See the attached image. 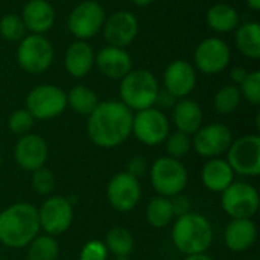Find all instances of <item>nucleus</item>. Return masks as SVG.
Here are the masks:
<instances>
[{
    "label": "nucleus",
    "mask_w": 260,
    "mask_h": 260,
    "mask_svg": "<svg viewBox=\"0 0 260 260\" xmlns=\"http://www.w3.org/2000/svg\"><path fill=\"white\" fill-rule=\"evenodd\" d=\"M140 198H142L140 180L131 177L125 171L117 172L110 178L107 184V200L114 210L120 213H128L133 209H136Z\"/></svg>",
    "instance_id": "obj_15"
},
{
    "label": "nucleus",
    "mask_w": 260,
    "mask_h": 260,
    "mask_svg": "<svg viewBox=\"0 0 260 260\" xmlns=\"http://www.w3.org/2000/svg\"><path fill=\"white\" fill-rule=\"evenodd\" d=\"M108 259V250L105 244L99 239H91L84 244V247L79 251L78 260H107Z\"/></svg>",
    "instance_id": "obj_37"
},
{
    "label": "nucleus",
    "mask_w": 260,
    "mask_h": 260,
    "mask_svg": "<svg viewBox=\"0 0 260 260\" xmlns=\"http://www.w3.org/2000/svg\"><path fill=\"white\" fill-rule=\"evenodd\" d=\"M20 17L29 34L44 35L53 27L56 12L52 3L47 0H29L23 6Z\"/></svg>",
    "instance_id": "obj_20"
},
{
    "label": "nucleus",
    "mask_w": 260,
    "mask_h": 260,
    "mask_svg": "<svg viewBox=\"0 0 260 260\" xmlns=\"http://www.w3.org/2000/svg\"><path fill=\"white\" fill-rule=\"evenodd\" d=\"M73 216V206L66 197H49L38 209L40 230H43L44 235L59 236L70 229Z\"/></svg>",
    "instance_id": "obj_14"
},
{
    "label": "nucleus",
    "mask_w": 260,
    "mask_h": 260,
    "mask_svg": "<svg viewBox=\"0 0 260 260\" xmlns=\"http://www.w3.org/2000/svg\"><path fill=\"white\" fill-rule=\"evenodd\" d=\"M133 116L134 113L120 101L99 102L87 119V136L99 148H116L131 136Z\"/></svg>",
    "instance_id": "obj_1"
},
{
    "label": "nucleus",
    "mask_w": 260,
    "mask_h": 260,
    "mask_svg": "<svg viewBox=\"0 0 260 260\" xmlns=\"http://www.w3.org/2000/svg\"><path fill=\"white\" fill-rule=\"evenodd\" d=\"M24 108L35 120H50L67 108V94L58 85L41 84L27 93Z\"/></svg>",
    "instance_id": "obj_7"
},
{
    "label": "nucleus",
    "mask_w": 260,
    "mask_h": 260,
    "mask_svg": "<svg viewBox=\"0 0 260 260\" xmlns=\"http://www.w3.org/2000/svg\"><path fill=\"white\" fill-rule=\"evenodd\" d=\"M172 242L184 256L207 253L213 244V227L204 215L189 212L172 222Z\"/></svg>",
    "instance_id": "obj_3"
},
{
    "label": "nucleus",
    "mask_w": 260,
    "mask_h": 260,
    "mask_svg": "<svg viewBox=\"0 0 260 260\" xmlns=\"http://www.w3.org/2000/svg\"><path fill=\"white\" fill-rule=\"evenodd\" d=\"M49 157V148L46 140L34 133L20 136L14 148L15 163L26 172H34L43 168Z\"/></svg>",
    "instance_id": "obj_18"
},
{
    "label": "nucleus",
    "mask_w": 260,
    "mask_h": 260,
    "mask_svg": "<svg viewBox=\"0 0 260 260\" xmlns=\"http://www.w3.org/2000/svg\"><path fill=\"white\" fill-rule=\"evenodd\" d=\"M55 50L50 40L44 35L29 34L18 41L15 59L21 70L30 75L44 73L53 62Z\"/></svg>",
    "instance_id": "obj_6"
},
{
    "label": "nucleus",
    "mask_w": 260,
    "mask_h": 260,
    "mask_svg": "<svg viewBox=\"0 0 260 260\" xmlns=\"http://www.w3.org/2000/svg\"><path fill=\"white\" fill-rule=\"evenodd\" d=\"M232 61V49L219 37L203 40L193 50V67L197 72L213 76L222 73Z\"/></svg>",
    "instance_id": "obj_12"
},
{
    "label": "nucleus",
    "mask_w": 260,
    "mask_h": 260,
    "mask_svg": "<svg viewBox=\"0 0 260 260\" xmlns=\"http://www.w3.org/2000/svg\"><path fill=\"white\" fill-rule=\"evenodd\" d=\"M151 186L160 197L174 198L184 192L189 183V174L186 166L172 157H160L149 166Z\"/></svg>",
    "instance_id": "obj_5"
},
{
    "label": "nucleus",
    "mask_w": 260,
    "mask_h": 260,
    "mask_svg": "<svg viewBox=\"0 0 260 260\" xmlns=\"http://www.w3.org/2000/svg\"><path fill=\"white\" fill-rule=\"evenodd\" d=\"M183 260H215L212 256H209L207 253H201V254H190L186 256Z\"/></svg>",
    "instance_id": "obj_42"
},
{
    "label": "nucleus",
    "mask_w": 260,
    "mask_h": 260,
    "mask_svg": "<svg viewBox=\"0 0 260 260\" xmlns=\"http://www.w3.org/2000/svg\"><path fill=\"white\" fill-rule=\"evenodd\" d=\"M177 101H178V99H177L175 96H172L169 91H166L165 88H163V90L160 88V91H158V94H157V99H155V105L160 107L158 110H161V108H172V107L175 105Z\"/></svg>",
    "instance_id": "obj_40"
},
{
    "label": "nucleus",
    "mask_w": 260,
    "mask_h": 260,
    "mask_svg": "<svg viewBox=\"0 0 260 260\" xmlns=\"http://www.w3.org/2000/svg\"><path fill=\"white\" fill-rule=\"evenodd\" d=\"M225 155L227 163L236 175L257 177L260 174V136L245 134L233 139Z\"/></svg>",
    "instance_id": "obj_9"
},
{
    "label": "nucleus",
    "mask_w": 260,
    "mask_h": 260,
    "mask_svg": "<svg viewBox=\"0 0 260 260\" xmlns=\"http://www.w3.org/2000/svg\"><path fill=\"white\" fill-rule=\"evenodd\" d=\"M0 168H2V154H0Z\"/></svg>",
    "instance_id": "obj_46"
},
{
    "label": "nucleus",
    "mask_w": 260,
    "mask_h": 260,
    "mask_svg": "<svg viewBox=\"0 0 260 260\" xmlns=\"http://www.w3.org/2000/svg\"><path fill=\"white\" fill-rule=\"evenodd\" d=\"M239 87L242 99H245L251 105H259L260 104V72H248L247 78Z\"/></svg>",
    "instance_id": "obj_35"
},
{
    "label": "nucleus",
    "mask_w": 260,
    "mask_h": 260,
    "mask_svg": "<svg viewBox=\"0 0 260 260\" xmlns=\"http://www.w3.org/2000/svg\"><path fill=\"white\" fill-rule=\"evenodd\" d=\"M105 18V9L99 2L84 0L78 3L69 14L67 27L75 40L88 41L102 30Z\"/></svg>",
    "instance_id": "obj_10"
},
{
    "label": "nucleus",
    "mask_w": 260,
    "mask_h": 260,
    "mask_svg": "<svg viewBox=\"0 0 260 260\" xmlns=\"http://www.w3.org/2000/svg\"><path fill=\"white\" fill-rule=\"evenodd\" d=\"M248 75V70L242 66H236L230 70V79H232V84L235 85H241L244 82V79L247 78Z\"/></svg>",
    "instance_id": "obj_41"
},
{
    "label": "nucleus",
    "mask_w": 260,
    "mask_h": 260,
    "mask_svg": "<svg viewBox=\"0 0 260 260\" xmlns=\"http://www.w3.org/2000/svg\"><path fill=\"white\" fill-rule=\"evenodd\" d=\"M27 247V260H58L59 257V245L55 236L38 235Z\"/></svg>",
    "instance_id": "obj_30"
},
{
    "label": "nucleus",
    "mask_w": 260,
    "mask_h": 260,
    "mask_svg": "<svg viewBox=\"0 0 260 260\" xmlns=\"http://www.w3.org/2000/svg\"><path fill=\"white\" fill-rule=\"evenodd\" d=\"M67 94V107L81 116H90L99 105V98L94 90L85 85H75Z\"/></svg>",
    "instance_id": "obj_28"
},
{
    "label": "nucleus",
    "mask_w": 260,
    "mask_h": 260,
    "mask_svg": "<svg viewBox=\"0 0 260 260\" xmlns=\"http://www.w3.org/2000/svg\"><path fill=\"white\" fill-rule=\"evenodd\" d=\"M34 122H35V119L30 116V113L26 108H20V110H15L9 116L8 126H9L11 133H14L15 136H24V134L30 133Z\"/></svg>",
    "instance_id": "obj_36"
},
{
    "label": "nucleus",
    "mask_w": 260,
    "mask_h": 260,
    "mask_svg": "<svg viewBox=\"0 0 260 260\" xmlns=\"http://www.w3.org/2000/svg\"><path fill=\"white\" fill-rule=\"evenodd\" d=\"M116 260H133V259H129V257H119V259H116Z\"/></svg>",
    "instance_id": "obj_45"
},
{
    "label": "nucleus",
    "mask_w": 260,
    "mask_h": 260,
    "mask_svg": "<svg viewBox=\"0 0 260 260\" xmlns=\"http://www.w3.org/2000/svg\"><path fill=\"white\" fill-rule=\"evenodd\" d=\"M221 207L232 219H253L259 212V192L247 181H233L221 193Z\"/></svg>",
    "instance_id": "obj_8"
},
{
    "label": "nucleus",
    "mask_w": 260,
    "mask_h": 260,
    "mask_svg": "<svg viewBox=\"0 0 260 260\" xmlns=\"http://www.w3.org/2000/svg\"><path fill=\"white\" fill-rule=\"evenodd\" d=\"M206 23L216 34H230L241 24V15L232 5L216 3L206 12Z\"/></svg>",
    "instance_id": "obj_25"
},
{
    "label": "nucleus",
    "mask_w": 260,
    "mask_h": 260,
    "mask_svg": "<svg viewBox=\"0 0 260 260\" xmlns=\"http://www.w3.org/2000/svg\"><path fill=\"white\" fill-rule=\"evenodd\" d=\"M139 20L129 11H116L105 18L102 26V34L108 46L114 47H128L133 44L139 35Z\"/></svg>",
    "instance_id": "obj_16"
},
{
    "label": "nucleus",
    "mask_w": 260,
    "mask_h": 260,
    "mask_svg": "<svg viewBox=\"0 0 260 260\" xmlns=\"http://www.w3.org/2000/svg\"><path fill=\"white\" fill-rule=\"evenodd\" d=\"M198 72L186 59L169 62L163 72V88L177 99L187 98L197 87Z\"/></svg>",
    "instance_id": "obj_17"
},
{
    "label": "nucleus",
    "mask_w": 260,
    "mask_h": 260,
    "mask_svg": "<svg viewBox=\"0 0 260 260\" xmlns=\"http://www.w3.org/2000/svg\"><path fill=\"white\" fill-rule=\"evenodd\" d=\"M165 146H166L168 157L180 160L181 157L187 155L189 151L192 149V137L180 131L169 133L168 139L165 140Z\"/></svg>",
    "instance_id": "obj_33"
},
{
    "label": "nucleus",
    "mask_w": 260,
    "mask_h": 260,
    "mask_svg": "<svg viewBox=\"0 0 260 260\" xmlns=\"http://www.w3.org/2000/svg\"><path fill=\"white\" fill-rule=\"evenodd\" d=\"M0 35L9 43H18L27 35L26 26L20 15L6 14L0 18Z\"/></svg>",
    "instance_id": "obj_32"
},
{
    "label": "nucleus",
    "mask_w": 260,
    "mask_h": 260,
    "mask_svg": "<svg viewBox=\"0 0 260 260\" xmlns=\"http://www.w3.org/2000/svg\"><path fill=\"white\" fill-rule=\"evenodd\" d=\"M245 3L253 12H259L260 11V0H245Z\"/></svg>",
    "instance_id": "obj_43"
},
{
    "label": "nucleus",
    "mask_w": 260,
    "mask_h": 260,
    "mask_svg": "<svg viewBox=\"0 0 260 260\" xmlns=\"http://www.w3.org/2000/svg\"><path fill=\"white\" fill-rule=\"evenodd\" d=\"M125 172L129 174L131 177L137 178V180L146 177L148 172H149V161H148V158L143 157V155H134V157H131L128 160V163H126Z\"/></svg>",
    "instance_id": "obj_38"
},
{
    "label": "nucleus",
    "mask_w": 260,
    "mask_h": 260,
    "mask_svg": "<svg viewBox=\"0 0 260 260\" xmlns=\"http://www.w3.org/2000/svg\"><path fill=\"white\" fill-rule=\"evenodd\" d=\"M30 174H32V177H30L32 187L38 195L47 197V195H50L53 192V189H55V175H53V172L50 169L43 166V168L30 172Z\"/></svg>",
    "instance_id": "obj_34"
},
{
    "label": "nucleus",
    "mask_w": 260,
    "mask_h": 260,
    "mask_svg": "<svg viewBox=\"0 0 260 260\" xmlns=\"http://www.w3.org/2000/svg\"><path fill=\"white\" fill-rule=\"evenodd\" d=\"M171 203H172V210H174L175 218H180V216L187 215L189 212H192V203H190L189 197H186L183 193L175 195L174 198H171Z\"/></svg>",
    "instance_id": "obj_39"
},
{
    "label": "nucleus",
    "mask_w": 260,
    "mask_h": 260,
    "mask_svg": "<svg viewBox=\"0 0 260 260\" xmlns=\"http://www.w3.org/2000/svg\"><path fill=\"white\" fill-rule=\"evenodd\" d=\"M160 84L154 73L148 69H133L119 84L120 102L131 111H142L155 107Z\"/></svg>",
    "instance_id": "obj_4"
},
{
    "label": "nucleus",
    "mask_w": 260,
    "mask_h": 260,
    "mask_svg": "<svg viewBox=\"0 0 260 260\" xmlns=\"http://www.w3.org/2000/svg\"><path fill=\"white\" fill-rule=\"evenodd\" d=\"M133 5L139 6V8H145V6H149L151 3H154L155 0H129Z\"/></svg>",
    "instance_id": "obj_44"
},
{
    "label": "nucleus",
    "mask_w": 260,
    "mask_h": 260,
    "mask_svg": "<svg viewBox=\"0 0 260 260\" xmlns=\"http://www.w3.org/2000/svg\"><path fill=\"white\" fill-rule=\"evenodd\" d=\"M241 101H242V96H241L239 87L235 84H227L215 93L213 107L218 114L229 116L239 108Z\"/></svg>",
    "instance_id": "obj_31"
},
{
    "label": "nucleus",
    "mask_w": 260,
    "mask_h": 260,
    "mask_svg": "<svg viewBox=\"0 0 260 260\" xmlns=\"http://www.w3.org/2000/svg\"><path fill=\"white\" fill-rule=\"evenodd\" d=\"M224 241L230 251L244 253L257 241V225L253 219H232L224 232Z\"/></svg>",
    "instance_id": "obj_23"
},
{
    "label": "nucleus",
    "mask_w": 260,
    "mask_h": 260,
    "mask_svg": "<svg viewBox=\"0 0 260 260\" xmlns=\"http://www.w3.org/2000/svg\"><path fill=\"white\" fill-rule=\"evenodd\" d=\"M236 49L248 59L260 58V26L257 21H245L235 30Z\"/></svg>",
    "instance_id": "obj_26"
},
{
    "label": "nucleus",
    "mask_w": 260,
    "mask_h": 260,
    "mask_svg": "<svg viewBox=\"0 0 260 260\" xmlns=\"http://www.w3.org/2000/svg\"><path fill=\"white\" fill-rule=\"evenodd\" d=\"M171 133V122L163 110L155 107L136 111L133 116L131 134L146 146H158L165 143Z\"/></svg>",
    "instance_id": "obj_11"
},
{
    "label": "nucleus",
    "mask_w": 260,
    "mask_h": 260,
    "mask_svg": "<svg viewBox=\"0 0 260 260\" xmlns=\"http://www.w3.org/2000/svg\"><path fill=\"white\" fill-rule=\"evenodd\" d=\"M108 254H113L116 259L129 257L134 251V238L133 233L125 227H113L107 232L104 241Z\"/></svg>",
    "instance_id": "obj_29"
},
{
    "label": "nucleus",
    "mask_w": 260,
    "mask_h": 260,
    "mask_svg": "<svg viewBox=\"0 0 260 260\" xmlns=\"http://www.w3.org/2000/svg\"><path fill=\"white\" fill-rule=\"evenodd\" d=\"M235 172L225 158H209L201 169V181L204 187L213 193H222L233 181Z\"/></svg>",
    "instance_id": "obj_24"
},
{
    "label": "nucleus",
    "mask_w": 260,
    "mask_h": 260,
    "mask_svg": "<svg viewBox=\"0 0 260 260\" xmlns=\"http://www.w3.org/2000/svg\"><path fill=\"white\" fill-rule=\"evenodd\" d=\"M38 209L29 203H15L0 212V244L6 248H24L40 235Z\"/></svg>",
    "instance_id": "obj_2"
},
{
    "label": "nucleus",
    "mask_w": 260,
    "mask_h": 260,
    "mask_svg": "<svg viewBox=\"0 0 260 260\" xmlns=\"http://www.w3.org/2000/svg\"><path fill=\"white\" fill-rule=\"evenodd\" d=\"M203 108L193 99H178L172 107V123L180 133H184L192 137L203 126Z\"/></svg>",
    "instance_id": "obj_22"
},
{
    "label": "nucleus",
    "mask_w": 260,
    "mask_h": 260,
    "mask_svg": "<svg viewBox=\"0 0 260 260\" xmlns=\"http://www.w3.org/2000/svg\"><path fill=\"white\" fill-rule=\"evenodd\" d=\"M232 142V129L221 122H213L203 125L192 136V149L203 158H218L227 152Z\"/></svg>",
    "instance_id": "obj_13"
},
{
    "label": "nucleus",
    "mask_w": 260,
    "mask_h": 260,
    "mask_svg": "<svg viewBox=\"0 0 260 260\" xmlns=\"http://www.w3.org/2000/svg\"><path fill=\"white\" fill-rule=\"evenodd\" d=\"M94 66L108 79H122L133 67V58L126 49L105 46L94 55Z\"/></svg>",
    "instance_id": "obj_19"
},
{
    "label": "nucleus",
    "mask_w": 260,
    "mask_h": 260,
    "mask_svg": "<svg viewBox=\"0 0 260 260\" xmlns=\"http://www.w3.org/2000/svg\"><path fill=\"white\" fill-rule=\"evenodd\" d=\"M94 50L88 41L75 40L64 53L66 72L76 79L85 78L94 67Z\"/></svg>",
    "instance_id": "obj_21"
},
{
    "label": "nucleus",
    "mask_w": 260,
    "mask_h": 260,
    "mask_svg": "<svg viewBox=\"0 0 260 260\" xmlns=\"http://www.w3.org/2000/svg\"><path fill=\"white\" fill-rule=\"evenodd\" d=\"M145 218L148 224L154 229H166L168 225H171L175 219L171 198L160 195L151 198L145 210Z\"/></svg>",
    "instance_id": "obj_27"
}]
</instances>
